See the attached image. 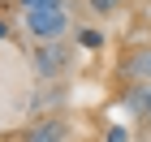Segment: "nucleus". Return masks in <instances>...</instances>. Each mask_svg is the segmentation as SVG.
Returning <instances> with one entry per match:
<instances>
[{
	"mask_svg": "<svg viewBox=\"0 0 151 142\" xmlns=\"http://www.w3.org/2000/svg\"><path fill=\"white\" fill-rule=\"evenodd\" d=\"M116 4H121V0H91V9H95V13H112Z\"/></svg>",
	"mask_w": 151,
	"mask_h": 142,
	"instance_id": "nucleus-4",
	"label": "nucleus"
},
{
	"mask_svg": "<svg viewBox=\"0 0 151 142\" xmlns=\"http://www.w3.org/2000/svg\"><path fill=\"white\" fill-rule=\"evenodd\" d=\"M129 73H134V78H151V52H142V56L129 60Z\"/></svg>",
	"mask_w": 151,
	"mask_h": 142,
	"instance_id": "nucleus-3",
	"label": "nucleus"
},
{
	"mask_svg": "<svg viewBox=\"0 0 151 142\" xmlns=\"http://www.w3.org/2000/svg\"><path fill=\"white\" fill-rule=\"evenodd\" d=\"M108 142H125V129H112V133H108Z\"/></svg>",
	"mask_w": 151,
	"mask_h": 142,
	"instance_id": "nucleus-5",
	"label": "nucleus"
},
{
	"mask_svg": "<svg viewBox=\"0 0 151 142\" xmlns=\"http://www.w3.org/2000/svg\"><path fill=\"white\" fill-rule=\"evenodd\" d=\"M65 138V125L60 121H47V125H35V129L26 133V142H60Z\"/></svg>",
	"mask_w": 151,
	"mask_h": 142,
	"instance_id": "nucleus-2",
	"label": "nucleus"
},
{
	"mask_svg": "<svg viewBox=\"0 0 151 142\" xmlns=\"http://www.w3.org/2000/svg\"><path fill=\"white\" fill-rule=\"evenodd\" d=\"M26 22H30V30L39 39H60L65 26H69V17H65L60 4H43V9H26Z\"/></svg>",
	"mask_w": 151,
	"mask_h": 142,
	"instance_id": "nucleus-1",
	"label": "nucleus"
}]
</instances>
